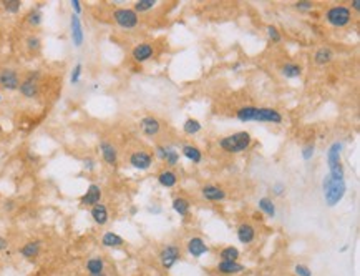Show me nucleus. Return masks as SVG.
I'll return each instance as SVG.
<instances>
[{"label":"nucleus","instance_id":"nucleus-39","mask_svg":"<svg viewBox=\"0 0 360 276\" xmlns=\"http://www.w3.org/2000/svg\"><path fill=\"white\" fill-rule=\"evenodd\" d=\"M268 33H269V37L272 38V42H280V35H279V32H277V28H275V27L269 25L268 27Z\"/></svg>","mask_w":360,"mask_h":276},{"label":"nucleus","instance_id":"nucleus-38","mask_svg":"<svg viewBox=\"0 0 360 276\" xmlns=\"http://www.w3.org/2000/svg\"><path fill=\"white\" fill-rule=\"evenodd\" d=\"M27 45L30 50H38L40 48V38L38 37H28L27 38Z\"/></svg>","mask_w":360,"mask_h":276},{"label":"nucleus","instance_id":"nucleus-11","mask_svg":"<svg viewBox=\"0 0 360 276\" xmlns=\"http://www.w3.org/2000/svg\"><path fill=\"white\" fill-rule=\"evenodd\" d=\"M37 73L35 75H30L27 78V80L20 82V87H18V90L23 97L27 98H35L38 95V83H37Z\"/></svg>","mask_w":360,"mask_h":276},{"label":"nucleus","instance_id":"nucleus-2","mask_svg":"<svg viewBox=\"0 0 360 276\" xmlns=\"http://www.w3.org/2000/svg\"><path fill=\"white\" fill-rule=\"evenodd\" d=\"M322 188H324V198L327 201L329 206H335L345 195V180L332 178L330 175H327L322 181Z\"/></svg>","mask_w":360,"mask_h":276},{"label":"nucleus","instance_id":"nucleus-47","mask_svg":"<svg viewBox=\"0 0 360 276\" xmlns=\"http://www.w3.org/2000/svg\"><path fill=\"white\" fill-rule=\"evenodd\" d=\"M90 276H106L105 273H100V275H90Z\"/></svg>","mask_w":360,"mask_h":276},{"label":"nucleus","instance_id":"nucleus-14","mask_svg":"<svg viewBox=\"0 0 360 276\" xmlns=\"http://www.w3.org/2000/svg\"><path fill=\"white\" fill-rule=\"evenodd\" d=\"M188 251L194 256V258H201L204 253H208L209 248L203 240L198 238V236H194V238H191L188 241Z\"/></svg>","mask_w":360,"mask_h":276},{"label":"nucleus","instance_id":"nucleus-44","mask_svg":"<svg viewBox=\"0 0 360 276\" xmlns=\"http://www.w3.org/2000/svg\"><path fill=\"white\" fill-rule=\"evenodd\" d=\"M282 191H284V185L282 183H277L274 186V193L275 195H282Z\"/></svg>","mask_w":360,"mask_h":276},{"label":"nucleus","instance_id":"nucleus-15","mask_svg":"<svg viewBox=\"0 0 360 276\" xmlns=\"http://www.w3.org/2000/svg\"><path fill=\"white\" fill-rule=\"evenodd\" d=\"M140 127H141V132L145 133V135H148V137H155L156 133L160 132V122H158L156 118H153V117L141 118Z\"/></svg>","mask_w":360,"mask_h":276},{"label":"nucleus","instance_id":"nucleus-42","mask_svg":"<svg viewBox=\"0 0 360 276\" xmlns=\"http://www.w3.org/2000/svg\"><path fill=\"white\" fill-rule=\"evenodd\" d=\"M72 7H73V10H75V15H78V13H82V5H80V2L78 0H72Z\"/></svg>","mask_w":360,"mask_h":276},{"label":"nucleus","instance_id":"nucleus-30","mask_svg":"<svg viewBox=\"0 0 360 276\" xmlns=\"http://www.w3.org/2000/svg\"><path fill=\"white\" fill-rule=\"evenodd\" d=\"M259 208L263 210L268 216H270V218H274L275 216V206H274L270 198H261L259 200Z\"/></svg>","mask_w":360,"mask_h":276},{"label":"nucleus","instance_id":"nucleus-20","mask_svg":"<svg viewBox=\"0 0 360 276\" xmlns=\"http://www.w3.org/2000/svg\"><path fill=\"white\" fill-rule=\"evenodd\" d=\"M244 270V266L238 261H221L218 265V271L223 275H238Z\"/></svg>","mask_w":360,"mask_h":276},{"label":"nucleus","instance_id":"nucleus-27","mask_svg":"<svg viewBox=\"0 0 360 276\" xmlns=\"http://www.w3.org/2000/svg\"><path fill=\"white\" fill-rule=\"evenodd\" d=\"M181 151H183V155H184L188 160L193 161V163H199V161L203 160V155H201V151L196 148V146H193V145H184Z\"/></svg>","mask_w":360,"mask_h":276},{"label":"nucleus","instance_id":"nucleus-13","mask_svg":"<svg viewBox=\"0 0 360 276\" xmlns=\"http://www.w3.org/2000/svg\"><path fill=\"white\" fill-rule=\"evenodd\" d=\"M156 153L160 156L161 160H165L170 166H175L178 163V160H180V153L173 148V146H158L156 148Z\"/></svg>","mask_w":360,"mask_h":276},{"label":"nucleus","instance_id":"nucleus-46","mask_svg":"<svg viewBox=\"0 0 360 276\" xmlns=\"http://www.w3.org/2000/svg\"><path fill=\"white\" fill-rule=\"evenodd\" d=\"M354 8H355V10H360V2H359V0H354Z\"/></svg>","mask_w":360,"mask_h":276},{"label":"nucleus","instance_id":"nucleus-3","mask_svg":"<svg viewBox=\"0 0 360 276\" xmlns=\"http://www.w3.org/2000/svg\"><path fill=\"white\" fill-rule=\"evenodd\" d=\"M251 135L248 132H238L229 137H224L219 140V146L228 153H241V151L248 150L251 145Z\"/></svg>","mask_w":360,"mask_h":276},{"label":"nucleus","instance_id":"nucleus-26","mask_svg":"<svg viewBox=\"0 0 360 276\" xmlns=\"http://www.w3.org/2000/svg\"><path fill=\"white\" fill-rule=\"evenodd\" d=\"M103 270H105V263H103V260L98 258V256L87 261V271L90 275H100L103 273Z\"/></svg>","mask_w":360,"mask_h":276},{"label":"nucleus","instance_id":"nucleus-34","mask_svg":"<svg viewBox=\"0 0 360 276\" xmlns=\"http://www.w3.org/2000/svg\"><path fill=\"white\" fill-rule=\"evenodd\" d=\"M2 3H3V8H5L7 12H10V13H17L18 10H20V7H22L20 0H5V2H2Z\"/></svg>","mask_w":360,"mask_h":276},{"label":"nucleus","instance_id":"nucleus-1","mask_svg":"<svg viewBox=\"0 0 360 276\" xmlns=\"http://www.w3.org/2000/svg\"><path fill=\"white\" fill-rule=\"evenodd\" d=\"M238 120L241 122H269L282 123V115L269 107H241L238 110Z\"/></svg>","mask_w":360,"mask_h":276},{"label":"nucleus","instance_id":"nucleus-9","mask_svg":"<svg viewBox=\"0 0 360 276\" xmlns=\"http://www.w3.org/2000/svg\"><path fill=\"white\" fill-rule=\"evenodd\" d=\"M130 163L131 166H135L136 170H148L153 163V156L146 151H135L130 156Z\"/></svg>","mask_w":360,"mask_h":276},{"label":"nucleus","instance_id":"nucleus-37","mask_svg":"<svg viewBox=\"0 0 360 276\" xmlns=\"http://www.w3.org/2000/svg\"><path fill=\"white\" fill-rule=\"evenodd\" d=\"M294 270L297 276H312V271H310L305 265H295Z\"/></svg>","mask_w":360,"mask_h":276},{"label":"nucleus","instance_id":"nucleus-32","mask_svg":"<svg viewBox=\"0 0 360 276\" xmlns=\"http://www.w3.org/2000/svg\"><path fill=\"white\" fill-rule=\"evenodd\" d=\"M184 132L188 133V135H194V133L201 132V123L198 120H194V118H188V120L184 122Z\"/></svg>","mask_w":360,"mask_h":276},{"label":"nucleus","instance_id":"nucleus-7","mask_svg":"<svg viewBox=\"0 0 360 276\" xmlns=\"http://www.w3.org/2000/svg\"><path fill=\"white\" fill-rule=\"evenodd\" d=\"M180 256H181L180 248L175 245H170V246H166V248H163L161 253H160V261H161L163 268L171 270L173 266L176 265V261L180 260Z\"/></svg>","mask_w":360,"mask_h":276},{"label":"nucleus","instance_id":"nucleus-33","mask_svg":"<svg viewBox=\"0 0 360 276\" xmlns=\"http://www.w3.org/2000/svg\"><path fill=\"white\" fill-rule=\"evenodd\" d=\"M156 5L155 0H138L135 3V12H146V10H151L153 7Z\"/></svg>","mask_w":360,"mask_h":276},{"label":"nucleus","instance_id":"nucleus-41","mask_svg":"<svg viewBox=\"0 0 360 276\" xmlns=\"http://www.w3.org/2000/svg\"><path fill=\"white\" fill-rule=\"evenodd\" d=\"M295 7L299 8V10H312V2H307V0H302V2H297L295 3Z\"/></svg>","mask_w":360,"mask_h":276},{"label":"nucleus","instance_id":"nucleus-45","mask_svg":"<svg viewBox=\"0 0 360 276\" xmlns=\"http://www.w3.org/2000/svg\"><path fill=\"white\" fill-rule=\"evenodd\" d=\"M85 168L93 170V168H95V161H93L91 158H87V160H85Z\"/></svg>","mask_w":360,"mask_h":276},{"label":"nucleus","instance_id":"nucleus-22","mask_svg":"<svg viewBox=\"0 0 360 276\" xmlns=\"http://www.w3.org/2000/svg\"><path fill=\"white\" fill-rule=\"evenodd\" d=\"M101 243H103V246H108V248H118V246H121L125 243V240H123L120 235L113 233V231H108V233L103 235Z\"/></svg>","mask_w":360,"mask_h":276},{"label":"nucleus","instance_id":"nucleus-16","mask_svg":"<svg viewBox=\"0 0 360 276\" xmlns=\"http://www.w3.org/2000/svg\"><path fill=\"white\" fill-rule=\"evenodd\" d=\"M153 57V47L150 43H140V45H136L133 48V58H135L136 62H146L150 60Z\"/></svg>","mask_w":360,"mask_h":276},{"label":"nucleus","instance_id":"nucleus-23","mask_svg":"<svg viewBox=\"0 0 360 276\" xmlns=\"http://www.w3.org/2000/svg\"><path fill=\"white\" fill-rule=\"evenodd\" d=\"M40 253V241H28L20 248V255L25 258H35Z\"/></svg>","mask_w":360,"mask_h":276},{"label":"nucleus","instance_id":"nucleus-24","mask_svg":"<svg viewBox=\"0 0 360 276\" xmlns=\"http://www.w3.org/2000/svg\"><path fill=\"white\" fill-rule=\"evenodd\" d=\"M334 58V52L330 50V48L327 47H322V48H319L317 52H315V55H314V60L317 65H327V63L332 60Z\"/></svg>","mask_w":360,"mask_h":276},{"label":"nucleus","instance_id":"nucleus-31","mask_svg":"<svg viewBox=\"0 0 360 276\" xmlns=\"http://www.w3.org/2000/svg\"><path fill=\"white\" fill-rule=\"evenodd\" d=\"M221 258H223V261H238L239 250L234 248V246H226V248L221 251Z\"/></svg>","mask_w":360,"mask_h":276},{"label":"nucleus","instance_id":"nucleus-4","mask_svg":"<svg viewBox=\"0 0 360 276\" xmlns=\"http://www.w3.org/2000/svg\"><path fill=\"white\" fill-rule=\"evenodd\" d=\"M340 153H342V143H340V141H334V143L329 146V151H327V163L330 170L329 175L332 176V178L344 180V166H342V161H340Z\"/></svg>","mask_w":360,"mask_h":276},{"label":"nucleus","instance_id":"nucleus-10","mask_svg":"<svg viewBox=\"0 0 360 276\" xmlns=\"http://www.w3.org/2000/svg\"><path fill=\"white\" fill-rule=\"evenodd\" d=\"M100 198H101V188L95 183H91L88 186L87 193L80 198V203L85 205V206H95L100 203Z\"/></svg>","mask_w":360,"mask_h":276},{"label":"nucleus","instance_id":"nucleus-18","mask_svg":"<svg viewBox=\"0 0 360 276\" xmlns=\"http://www.w3.org/2000/svg\"><path fill=\"white\" fill-rule=\"evenodd\" d=\"M203 196L209 201H221L226 198V193L223 188L216 185H206L203 188Z\"/></svg>","mask_w":360,"mask_h":276},{"label":"nucleus","instance_id":"nucleus-43","mask_svg":"<svg viewBox=\"0 0 360 276\" xmlns=\"http://www.w3.org/2000/svg\"><path fill=\"white\" fill-rule=\"evenodd\" d=\"M7 246H8V241H7V238H3V236H0V251L7 250Z\"/></svg>","mask_w":360,"mask_h":276},{"label":"nucleus","instance_id":"nucleus-36","mask_svg":"<svg viewBox=\"0 0 360 276\" xmlns=\"http://www.w3.org/2000/svg\"><path fill=\"white\" fill-rule=\"evenodd\" d=\"M28 23H32V25H40L42 23V13L40 10H32L28 13Z\"/></svg>","mask_w":360,"mask_h":276},{"label":"nucleus","instance_id":"nucleus-19","mask_svg":"<svg viewBox=\"0 0 360 276\" xmlns=\"http://www.w3.org/2000/svg\"><path fill=\"white\" fill-rule=\"evenodd\" d=\"M254 236H256V230H254V226L253 225H249V223H243V225H239V228H238V238L241 243H251V241L254 240Z\"/></svg>","mask_w":360,"mask_h":276},{"label":"nucleus","instance_id":"nucleus-29","mask_svg":"<svg viewBox=\"0 0 360 276\" xmlns=\"http://www.w3.org/2000/svg\"><path fill=\"white\" fill-rule=\"evenodd\" d=\"M173 210L176 211L180 216H184V215H188V211H189V201L186 200V198H175L173 200Z\"/></svg>","mask_w":360,"mask_h":276},{"label":"nucleus","instance_id":"nucleus-12","mask_svg":"<svg viewBox=\"0 0 360 276\" xmlns=\"http://www.w3.org/2000/svg\"><path fill=\"white\" fill-rule=\"evenodd\" d=\"M70 27H72L73 43H75L77 47H82V45H83V40H85V35H83V27H82L80 17L75 15V13H73L72 18H70Z\"/></svg>","mask_w":360,"mask_h":276},{"label":"nucleus","instance_id":"nucleus-21","mask_svg":"<svg viewBox=\"0 0 360 276\" xmlns=\"http://www.w3.org/2000/svg\"><path fill=\"white\" fill-rule=\"evenodd\" d=\"M91 218L96 225H105L108 221V210L105 205L98 203L95 206H91Z\"/></svg>","mask_w":360,"mask_h":276},{"label":"nucleus","instance_id":"nucleus-8","mask_svg":"<svg viewBox=\"0 0 360 276\" xmlns=\"http://www.w3.org/2000/svg\"><path fill=\"white\" fill-rule=\"evenodd\" d=\"M0 85H2L5 90L13 92L20 87V80H18V73L13 70V68H3L0 72Z\"/></svg>","mask_w":360,"mask_h":276},{"label":"nucleus","instance_id":"nucleus-35","mask_svg":"<svg viewBox=\"0 0 360 276\" xmlns=\"http://www.w3.org/2000/svg\"><path fill=\"white\" fill-rule=\"evenodd\" d=\"M82 70H83V65H82V63H77L75 68H73V72H72V75H70V83H73V85H77V83L80 82Z\"/></svg>","mask_w":360,"mask_h":276},{"label":"nucleus","instance_id":"nucleus-40","mask_svg":"<svg viewBox=\"0 0 360 276\" xmlns=\"http://www.w3.org/2000/svg\"><path fill=\"white\" fill-rule=\"evenodd\" d=\"M312 155H314V145H307V146H304V150H302V156H304V160H310V158H312Z\"/></svg>","mask_w":360,"mask_h":276},{"label":"nucleus","instance_id":"nucleus-17","mask_svg":"<svg viewBox=\"0 0 360 276\" xmlns=\"http://www.w3.org/2000/svg\"><path fill=\"white\" fill-rule=\"evenodd\" d=\"M100 150H101L103 160H105L108 165H116L118 151H116L115 146L110 143V141H101V143H100Z\"/></svg>","mask_w":360,"mask_h":276},{"label":"nucleus","instance_id":"nucleus-28","mask_svg":"<svg viewBox=\"0 0 360 276\" xmlns=\"http://www.w3.org/2000/svg\"><path fill=\"white\" fill-rule=\"evenodd\" d=\"M282 75L287 78H297L302 75V67L297 63H285L282 67Z\"/></svg>","mask_w":360,"mask_h":276},{"label":"nucleus","instance_id":"nucleus-5","mask_svg":"<svg viewBox=\"0 0 360 276\" xmlns=\"http://www.w3.org/2000/svg\"><path fill=\"white\" fill-rule=\"evenodd\" d=\"M325 18H327V22L334 27H345L352 20V12H350V8L347 7L337 5V7L329 8L327 13H325Z\"/></svg>","mask_w":360,"mask_h":276},{"label":"nucleus","instance_id":"nucleus-6","mask_svg":"<svg viewBox=\"0 0 360 276\" xmlns=\"http://www.w3.org/2000/svg\"><path fill=\"white\" fill-rule=\"evenodd\" d=\"M113 18H115L118 25L121 28H126V30L138 25V13L131 8H118V10L113 12Z\"/></svg>","mask_w":360,"mask_h":276},{"label":"nucleus","instance_id":"nucleus-25","mask_svg":"<svg viewBox=\"0 0 360 276\" xmlns=\"http://www.w3.org/2000/svg\"><path fill=\"white\" fill-rule=\"evenodd\" d=\"M158 181H160L163 186H166V188H171V186H175L178 183V176H176L175 171L165 170V171H161V173L158 175Z\"/></svg>","mask_w":360,"mask_h":276}]
</instances>
